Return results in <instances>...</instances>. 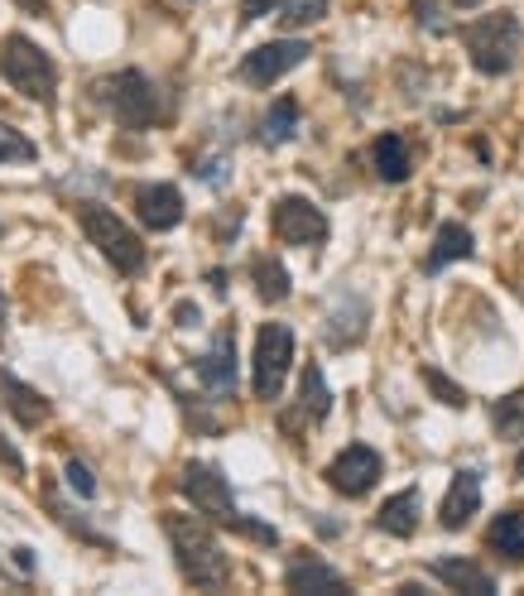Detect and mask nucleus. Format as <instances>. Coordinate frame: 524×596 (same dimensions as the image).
Segmentation results:
<instances>
[{"instance_id":"obj_1","label":"nucleus","mask_w":524,"mask_h":596,"mask_svg":"<svg viewBox=\"0 0 524 596\" xmlns=\"http://www.w3.org/2000/svg\"><path fill=\"white\" fill-rule=\"evenodd\" d=\"M164 534H169V548L178 558V572H183L188 587L197 592H227L231 587V558L221 554L217 534H212V524L203 520V510L197 515H164Z\"/></svg>"},{"instance_id":"obj_2","label":"nucleus","mask_w":524,"mask_h":596,"mask_svg":"<svg viewBox=\"0 0 524 596\" xmlns=\"http://www.w3.org/2000/svg\"><path fill=\"white\" fill-rule=\"evenodd\" d=\"M178 491H183V496L193 500L207 520H217V524H227V530H241V534L260 538V544H280V534H274L270 524L245 520V515L237 510V496H231L227 477H221L212 462H188L183 471H178Z\"/></svg>"},{"instance_id":"obj_3","label":"nucleus","mask_w":524,"mask_h":596,"mask_svg":"<svg viewBox=\"0 0 524 596\" xmlns=\"http://www.w3.org/2000/svg\"><path fill=\"white\" fill-rule=\"evenodd\" d=\"M0 77H5L20 97L53 106L59 67H53V59L39 49L35 39H29V34H5V39H0Z\"/></svg>"},{"instance_id":"obj_4","label":"nucleus","mask_w":524,"mask_h":596,"mask_svg":"<svg viewBox=\"0 0 524 596\" xmlns=\"http://www.w3.org/2000/svg\"><path fill=\"white\" fill-rule=\"evenodd\" d=\"M92 97L102 101L111 111V121L126 130H150L154 121H159V92H154V83L140 73V67H126V73H111L102 83L92 87Z\"/></svg>"},{"instance_id":"obj_5","label":"nucleus","mask_w":524,"mask_h":596,"mask_svg":"<svg viewBox=\"0 0 524 596\" xmlns=\"http://www.w3.org/2000/svg\"><path fill=\"white\" fill-rule=\"evenodd\" d=\"M462 43H467V59H472L476 73L486 77H500L515 67V53H520V25L510 10H496V15H482L462 29Z\"/></svg>"},{"instance_id":"obj_6","label":"nucleus","mask_w":524,"mask_h":596,"mask_svg":"<svg viewBox=\"0 0 524 596\" xmlns=\"http://www.w3.org/2000/svg\"><path fill=\"white\" fill-rule=\"evenodd\" d=\"M77 227H82V236L120 269V275H140L144 269V241L111 207H102V202H82V207H77Z\"/></svg>"},{"instance_id":"obj_7","label":"nucleus","mask_w":524,"mask_h":596,"mask_svg":"<svg viewBox=\"0 0 524 596\" xmlns=\"http://www.w3.org/2000/svg\"><path fill=\"white\" fill-rule=\"evenodd\" d=\"M289 366H294V332L284 322H265L255 332V400H280Z\"/></svg>"},{"instance_id":"obj_8","label":"nucleus","mask_w":524,"mask_h":596,"mask_svg":"<svg viewBox=\"0 0 524 596\" xmlns=\"http://www.w3.org/2000/svg\"><path fill=\"white\" fill-rule=\"evenodd\" d=\"M308 53L314 49H308L304 39H270V43H260V49H251L241 59V83L245 87H274L284 73H294Z\"/></svg>"},{"instance_id":"obj_9","label":"nucleus","mask_w":524,"mask_h":596,"mask_svg":"<svg viewBox=\"0 0 524 596\" xmlns=\"http://www.w3.org/2000/svg\"><path fill=\"white\" fill-rule=\"evenodd\" d=\"M270 227L284 245H322L328 241V217H322V207H314L308 198H294V193L274 202Z\"/></svg>"},{"instance_id":"obj_10","label":"nucleus","mask_w":524,"mask_h":596,"mask_svg":"<svg viewBox=\"0 0 524 596\" xmlns=\"http://www.w3.org/2000/svg\"><path fill=\"white\" fill-rule=\"evenodd\" d=\"M381 481V453L375 447H366V443H352V447H342L337 457L328 462V486L337 491V496H366V491Z\"/></svg>"},{"instance_id":"obj_11","label":"nucleus","mask_w":524,"mask_h":596,"mask_svg":"<svg viewBox=\"0 0 524 596\" xmlns=\"http://www.w3.org/2000/svg\"><path fill=\"white\" fill-rule=\"evenodd\" d=\"M328 409H332V395H328V380H322V366H304V380H298V400H294V409L280 419V429L284 433H304L308 423H322L328 419Z\"/></svg>"},{"instance_id":"obj_12","label":"nucleus","mask_w":524,"mask_h":596,"mask_svg":"<svg viewBox=\"0 0 524 596\" xmlns=\"http://www.w3.org/2000/svg\"><path fill=\"white\" fill-rule=\"evenodd\" d=\"M284 587L298 592V596H347L352 592L347 578H342L337 568H328L322 558H314V554H298L294 563H289Z\"/></svg>"},{"instance_id":"obj_13","label":"nucleus","mask_w":524,"mask_h":596,"mask_svg":"<svg viewBox=\"0 0 524 596\" xmlns=\"http://www.w3.org/2000/svg\"><path fill=\"white\" fill-rule=\"evenodd\" d=\"M136 217L150 231H174L183 221V193L174 183H140L136 188Z\"/></svg>"},{"instance_id":"obj_14","label":"nucleus","mask_w":524,"mask_h":596,"mask_svg":"<svg viewBox=\"0 0 524 596\" xmlns=\"http://www.w3.org/2000/svg\"><path fill=\"white\" fill-rule=\"evenodd\" d=\"M197 380H203L207 390H217V395H231L237 390V332L221 328L217 342H212L207 356H197Z\"/></svg>"},{"instance_id":"obj_15","label":"nucleus","mask_w":524,"mask_h":596,"mask_svg":"<svg viewBox=\"0 0 524 596\" xmlns=\"http://www.w3.org/2000/svg\"><path fill=\"white\" fill-rule=\"evenodd\" d=\"M476 505H482V471H457L448 496H443V530H467V520L476 515Z\"/></svg>"},{"instance_id":"obj_16","label":"nucleus","mask_w":524,"mask_h":596,"mask_svg":"<svg viewBox=\"0 0 524 596\" xmlns=\"http://www.w3.org/2000/svg\"><path fill=\"white\" fill-rule=\"evenodd\" d=\"M0 404H5V409L15 414L20 429H39V423L49 419V400H43L39 390H29L25 380L5 376V370H0Z\"/></svg>"},{"instance_id":"obj_17","label":"nucleus","mask_w":524,"mask_h":596,"mask_svg":"<svg viewBox=\"0 0 524 596\" xmlns=\"http://www.w3.org/2000/svg\"><path fill=\"white\" fill-rule=\"evenodd\" d=\"M472 255H476L472 231H467L462 221H443L438 236H433V251L423 255V275H438L443 265H452V261H472Z\"/></svg>"},{"instance_id":"obj_18","label":"nucleus","mask_w":524,"mask_h":596,"mask_svg":"<svg viewBox=\"0 0 524 596\" xmlns=\"http://www.w3.org/2000/svg\"><path fill=\"white\" fill-rule=\"evenodd\" d=\"M366 318H371V308H366V299H342V308H332L328 328H322V337H328L332 352H347V346H356L366 337Z\"/></svg>"},{"instance_id":"obj_19","label":"nucleus","mask_w":524,"mask_h":596,"mask_svg":"<svg viewBox=\"0 0 524 596\" xmlns=\"http://www.w3.org/2000/svg\"><path fill=\"white\" fill-rule=\"evenodd\" d=\"M433 578L452 592H476V596L496 592V578H490L486 568H476L472 558H438V563H433Z\"/></svg>"},{"instance_id":"obj_20","label":"nucleus","mask_w":524,"mask_h":596,"mask_svg":"<svg viewBox=\"0 0 524 596\" xmlns=\"http://www.w3.org/2000/svg\"><path fill=\"white\" fill-rule=\"evenodd\" d=\"M486 548L506 563H524V510H500L486 530Z\"/></svg>"},{"instance_id":"obj_21","label":"nucleus","mask_w":524,"mask_h":596,"mask_svg":"<svg viewBox=\"0 0 524 596\" xmlns=\"http://www.w3.org/2000/svg\"><path fill=\"white\" fill-rule=\"evenodd\" d=\"M375 530H385V534H395V538H409L419 530V491L409 486V491H399V496H389L381 505V515H375Z\"/></svg>"},{"instance_id":"obj_22","label":"nucleus","mask_w":524,"mask_h":596,"mask_svg":"<svg viewBox=\"0 0 524 596\" xmlns=\"http://www.w3.org/2000/svg\"><path fill=\"white\" fill-rule=\"evenodd\" d=\"M371 160H375V174L385 178V183H405L414 160H409V144L399 140V135H381V140L371 144Z\"/></svg>"},{"instance_id":"obj_23","label":"nucleus","mask_w":524,"mask_h":596,"mask_svg":"<svg viewBox=\"0 0 524 596\" xmlns=\"http://www.w3.org/2000/svg\"><path fill=\"white\" fill-rule=\"evenodd\" d=\"M251 279H255V294H260L265 303H284L289 299V269L274 261V255H255Z\"/></svg>"},{"instance_id":"obj_24","label":"nucleus","mask_w":524,"mask_h":596,"mask_svg":"<svg viewBox=\"0 0 524 596\" xmlns=\"http://www.w3.org/2000/svg\"><path fill=\"white\" fill-rule=\"evenodd\" d=\"M294 130H298V101L280 97L260 121V144H284V140H294Z\"/></svg>"},{"instance_id":"obj_25","label":"nucleus","mask_w":524,"mask_h":596,"mask_svg":"<svg viewBox=\"0 0 524 596\" xmlns=\"http://www.w3.org/2000/svg\"><path fill=\"white\" fill-rule=\"evenodd\" d=\"M490 429H496L500 438H524V390H510V395H500L496 404H490Z\"/></svg>"},{"instance_id":"obj_26","label":"nucleus","mask_w":524,"mask_h":596,"mask_svg":"<svg viewBox=\"0 0 524 596\" xmlns=\"http://www.w3.org/2000/svg\"><path fill=\"white\" fill-rule=\"evenodd\" d=\"M280 25L284 29H304V25H318L322 15H328V0H280Z\"/></svg>"},{"instance_id":"obj_27","label":"nucleus","mask_w":524,"mask_h":596,"mask_svg":"<svg viewBox=\"0 0 524 596\" xmlns=\"http://www.w3.org/2000/svg\"><path fill=\"white\" fill-rule=\"evenodd\" d=\"M35 160H39L35 140H29V135H20L15 126H5V121H0V164H35Z\"/></svg>"},{"instance_id":"obj_28","label":"nucleus","mask_w":524,"mask_h":596,"mask_svg":"<svg viewBox=\"0 0 524 596\" xmlns=\"http://www.w3.org/2000/svg\"><path fill=\"white\" fill-rule=\"evenodd\" d=\"M423 385H429L433 395L448 404V409H462V404H467V390H462V385H452V380L443 376V370H433V366H423Z\"/></svg>"},{"instance_id":"obj_29","label":"nucleus","mask_w":524,"mask_h":596,"mask_svg":"<svg viewBox=\"0 0 524 596\" xmlns=\"http://www.w3.org/2000/svg\"><path fill=\"white\" fill-rule=\"evenodd\" d=\"M68 486L77 491V496H97V481H92V471H87L82 462H77V457H73V462H68Z\"/></svg>"},{"instance_id":"obj_30","label":"nucleus","mask_w":524,"mask_h":596,"mask_svg":"<svg viewBox=\"0 0 524 596\" xmlns=\"http://www.w3.org/2000/svg\"><path fill=\"white\" fill-rule=\"evenodd\" d=\"M414 20L423 29H448V25H443V5H438V0H414Z\"/></svg>"},{"instance_id":"obj_31","label":"nucleus","mask_w":524,"mask_h":596,"mask_svg":"<svg viewBox=\"0 0 524 596\" xmlns=\"http://www.w3.org/2000/svg\"><path fill=\"white\" fill-rule=\"evenodd\" d=\"M270 10H280V0H241V20L251 25V20L270 15Z\"/></svg>"},{"instance_id":"obj_32","label":"nucleus","mask_w":524,"mask_h":596,"mask_svg":"<svg viewBox=\"0 0 524 596\" xmlns=\"http://www.w3.org/2000/svg\"><path fill=\"white\" fill-rule=\"evenodd\" d=\"M0 462H5V467H10V477H25V457H20V453H15V447H10V443H5V438H0Z\"/></svg>"},{"instance_id":"obj_33","label":"nucleus","mask_w":524,"mask_h":596,"mask_svg":"<svg viewBox=\"0 0 524 596\" xmlns=\"http://www.w3.org/2000/svg\"><path fill=\"white\" fill-rule=\"evenodd\" d=\"M174 318H178V328H197V308H193V303H178Z\"/></svg>"},{"instance_id":"obj_34","label":"nucleus","mask_w":524,"mask_h":596,"mask_svg":"<svg viewBox=\"0 0 524 596\" xmlns=\"http://www.w3.org/2000/svg\"><path fill=\"white\" fill-rule=\"evenodd\" d=\"M515 471H520V477H524V453H520V462H515Z\"/></svg>"},{"instance_id":"obj_35","label":"nucleus","mask_w":524,"mask_h":596,"mask_svg":"<svg viewBox=\"0 0 524 596\" xmlns=\"http://www.w3.org/2000/svg\"><path fill=\"white\" fill-rule=\"evenodd\" d=\"M457 5H476V0H457Z\"/></svg>"}]
</instances>
